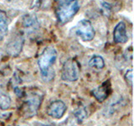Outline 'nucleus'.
<instances>
[{
    "label": "nucleus",
    "mask_w": 134,
    "mask_h": 126,
    "mask_svg": "<svg viewBox=\"0 0 134 126\" xmlns=\"http://www.w3.org/2000/svg\"><path fill=\"white\" fill-rule=\"evenodd\" d=\"M89 66L96 70H100L105 66L104 59L98 55H94L89 61Z\"/></svg>",
    "instance_id": "4468645a"
},
{
    "label": "nucleus",
    "mask_w": 134,
    "mask_h": 126,
    "mask_svg": "<svg viewBox=\"0 0 134 126\" xmlns=\"http://www.w3.org/2000/svg\"><path fill=\"white\" fill-rule=\"evenodd\" d=\"M22 24L24 28L30 32H35L40 28L39 20H38L36 15L33 14H25L23 17Z\"/></svg>",
    "instance_id": "9d476101"
},
{
    "label": "nucleus",
    "mask_w": 134,
    "mask_h": 126,
    "mask_svg": "<svg viewBox=\"0 0 134 126\" xmlns=\"http://www.w3.org/2000/svg\"><path fill=\"white\" fill-rule=\"evenodd\" d=\"M100 7H102V13L106 15V16H109L111 14V5L109 3H107V2H100Z\"/></svg>",
    "instance_id": "dca6fc26"
},
{
    "label": "nucleus",
    "mask_w": 134,
    "mask_h": 126,
    "mask_svg": "<svg viewBox=\"0 0 134 126\" xmlns=\"http://www.w3.org/2000/svg\"><path fill=\"white\" fill-rule=\"evenodd\" d=\"M75 34L83 41H91L94 39L95 29L89 20L82 19L79 21L75 27Z\"/></svg>",
    "instance_id": "39448f33"
},
{
    "label": "nucleus",
    "mask_w": 134,
    "mask_h": 126,
    "mask_svg": "<svg viewBox=\"0 0 134 126\" xmlns=\"http://www.w3.org/2000/svg\"><path fill=\"white\" fill-rule=\"evenodd\" d=\"M113 40L116 43H126L128 40L126 24L121 21L116 25L113 30Z\"/></svg>",
    "instance_id": "1a4fd4ad"
},
{
    "label": "nucleus",
    "mask_w": 134,
    "mask_h": 126,
    "mask_svg": "<svg viewBox=\"0 0 134 126\" xmlns=\"http://www.w3.org/2000/svg\"><path fill=\"white\" fill-rule=\"evenodd\" d=\"M23 45H24L23 36L20 35H14L7 43L6 51L12 56H19L21 50H22Z\"/></svg>",
    "instance_id": "0eeeda50"
},
{
    "label": "nucleus",
    "mask_w": 134,
    "mask_h": 126,
    "mask_svg": "<svg viewBox=\"0 0 134 126\" xmlns=\"http://www.w3.org/2000/svg\"><path fill=\"white\" fill-rule=\"evenodd\" d=\"M8 17L6 13L0 9V40L4 39L8 33Z\"/></svg>",
    "instance_id": "f8f14e48"
},
{
    "label": "nucleus",
    "mask_w": 134,
    "mask_h": 126,
    "mask_svg": "<svg viewBox=\"0 0 134 126\" xmlns=\"http://www.w3.org/2000/svg\"><path fill=\"white\" fill-rule=\"evenodd\" d=\"M121 103H122V99L121 98H119L117 99H114L111 100L110 103H108V105H107L106 108L104 110V114L106 117L107 116H111L113 113H115V112L119 109V108L121 107Z\"/></svg>",
    "instance_id": "9b49d317"
},
{
    "label": "nucleus",
    "mask_w": 134,
    "mask_h": 126,
    "mask_svg": "<svg viewBox=\"0 0 134 126\" xmlns=\"http://www.w3.org/2000/svg\"><path fill=\"white\" fill-rule=\"evenodd\" d=\"M75 117L79 124L83 123V121L88 117V112L86 110V108L85 107H81L77 108L75 111Z\"/></svg>",
    "instance_id": "2eb2a0df"
},
{
    "label": "nucleus",
    "mask_w": 134,
    "mask_h": 126,
    "mask_svg": "<svg viewBox=\"0 0 134 126\" xmlns=\"http://www.w3.org/2000/svg\"><path fill=\"white\" fill-rule=\"evenodd\" d=\"M19 126H24V125H19Z\"/></svg>",
    "instance_id": "6ab92c4d"
},
{
    "label": "nucleus",
    "mask_w": 134,
    "mask_h": 126,
    "mask_svg": "<svg viewBox=\"0 0 134 126\" xmlns=\"http://www.w3.org/2000/svg\"><path fill=\"white\" fill-rule=\"evenodd\" d=\"M39 126H58V125H56V124H39Z\"/></svg>",
    "instance_id": "a211bd4d"
},
{
    "label": "nucleus",
    "mask_w": 134,
    "mask_h": 126,
    "mask_svg": "<svg viewBox=\"0 0 134 126\" xmlns=\"http://www.w3.org/2000/svg\"><path fill=\"white\" fill-rule=\"evenodd\" d=\"M67 109L65 103L61 100H55L50 103L47 107L46 112L47 114L55 119H60L64 116Z\"/></svg>",
    "instance_id": "423d86ee"
},
{
    "label": "nucleus",
    "mask_w": 134,
    "mask_h": 126,
    "mask_svg": "<svg viewBox=\"0 0 134 126\" xmlns=\"http://www.w3.org/2000/svg\"><path fill=\"white\" fill-rule=\"evenodd\" d=\"M91 93L95 97V98L99 101V102H103L105 101L109 94L111 93V82L109 80L105 81L102 84H100L95 89L91 91Z\"/></svg>",
    "instance_id": "6e6552de"
},
{
    "label": "nucleus",
    "mask_w": 134,
    "mask_h": 126,
    "mask_svg": "<svg viewBox=\"0 0 134 126\" xmlns=\"http://www.w3.org/2000/svg\"><path fill=\"white\" fill-rule=\"evenodd\" d=\"M132 77H133V75H132V70L130 69L128 71H127V72L125 74V79L127 82L129 84L130 86H132Z\"/></svg>",
    "instance_id": "f3484780"
},
{
    "label": "nucleus",
    "mask_w": 134,
    "mask_h": 126,
    "mask_svg": "<svg viewBox=\"0 0 134 126\" xmlns=\"http://www.w3.org/2000/svg\"><path fill=\"white\" fill-rule=\"evenodd\" d=\"M81 71V66L75 58L66 60L62 66L61 78L66 82H75L78 80Z\"/></svg>",
    "instance_id": "7ed1b4c3"
},
{
    "label": "nucleus",
    "mask_w": 134,
    "mask_h": 126,
    "mask_svg": "<svg viewBox=\"0 0 134 126\" xmlns=\"http://www.w3.org/2000/svg\"><path fill=\"white\" fill-rule=\"evenodd\" d=\"M80 9L78 1H60L56 8V17L59 22L65 24L70 20Z\"/></svg>",
    "instance_id": "f03ea898"
},
{
    "label": "nucleus",
    "mask_w": 134,
    "mask_h": 126,
    "mask_svg": "<svg viewBox=\"0 0 134 126\" xmlns=\"http://www.w3.org/2000/svg\"><path fill=\"white\" fill-rule=\"evenodd\" d=\"M11 98L5 90L0 87V108L3 110H7L11 106Z\"/></svg>",
    "instance_id": "ddd939ff"
},
{
    "label": "nucleus",
    "mask_w": 134,
    "mask_h": 126,
    "mask_svg": "<svg viewBox=\"0 0 134 126\" xmlns=\"http://www.w3.org/2000/svg\"><path fill=\"white\" fill-rule=\"evenodd\" d=\"M42 98L40 94L34 93L26 98L22 105V113L23 116L26 119H30V118L35 116L39 109L41 104Z\"/></svg>",
    "instance_id": "20e7f679"
},
{
    "label": "nucleus",
    "mask_w": 134,
    "mask_h": 126,
    "mask_svg": "<svg viewBox=\"0 0 134 126\" xmlns=\"http://www.w3.org/2000/svg\"><path fill=\"white\" fill-rule=\"evenodd\" d=\"M57 58V51L52 46L45 47L38 58V66L41 77L45 82H49L54 77V71L52 69Z\"/></svg>",
    "instance_id": "f257e3e1"
}]
</instances>
